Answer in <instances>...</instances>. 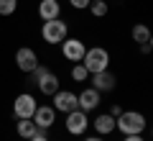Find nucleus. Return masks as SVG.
<instances>
[{
  "instance_id": "obj_16",
  "label": "nucleus",
  "mask_w": 153,
  "mask_h": 141,
  "mask_svg": "<svg viewBox=\"0 0 153 141\" xmlns=\"http://www.w3.org/2000/svg\"><path fill=\"white\" fill-rule=\"evenodd\" d=\"M130 36H133V41H135L138 46H140V44H148V41H151V31H148V26H143V23H135V26H133Z\"/></svg>"
},
{
  "instance_id": "obj_10",
  "label": "nucleus",
  "mask_w": 153,
  "mask_h": 141,
  "mask_svg": "<svg viewBox=\"0 0 153 141\" xmlns=\"http://www.w3.org/2000/svg\"><path fill=\"white\" fill-rule=\"evenodd\" d=\"M76 105H79V110H97L100 105V92L94 90V87H87V90H82L79 95H76Z\"/></svg>"
},
{
  "instance_id": "obj_17",
  "label": "nucleus",
  "mask_w": 153,
  "mask_h": 141,
  "mask_svg": "<svg viewBox=\"0 0 153 141\" xmlns=\"http://www.w3.org/2000/svg\"><path fill=\"white\" fill-rule=\"evenodd\" d=\"M89 13H92L94 18H102V16H107V11H110V5L105 3V0H89Z\"/></svg>"
},
{
  "instance_id": "obj_22",
  "label": "nucleus",
  "mask_w": 153,
  "mask_h": 141,
  "mask_svg": "<svg viewBox=\"0 0 153 141\" xmlns=\"http://www.w3.org/2000/svg\"><path fill=\"white\" fill-rule=\"evenodd\" d=\"M125 141H146V139L140 133H130V136H125Z\"/></svg>"
},
{
  "instance_id": "obj_21",
  "label": "nucleus",
  "mask_w": 153,
  "mask_h": 141,
  "mask_svg": "<svg viewBox=\"0 0 153 141\" xmlns=\"http://www.w3.org/2000/svg\"><path fill=\"white\" fill-rule=\"evenodd\" d=\"M28 141H49V139H46V133H44V131L38 128V131H36V136H31Z\"/></svg>"
},
{
  "instance_id": "obj_6",
  "label": "nucleus",
  "mask_w": 153,
  "mask_h": 141,
  "mask_svg": "<svg viewBox=\"0 0 153 141\" xmlns=\"http://www.w3.org/2000/svg\"><path fill=\"white\" fill-rule=\"evenodd\" d=\"M84 51H87V46H84V41H79V38H69L66 36L64 41H61V54H64L69 62H74V64L82 62Z\"/></svg>"
},
{
  "instance_id": "obj_18",
  "label": "nucleus",
  "mask_w": 153,
  "mask_h": 141,
  "mask_svg": "<svg viewBox=\"0 0 153 141\" xmlns=\"http://www.w3.org/2000/svg\"><path fill=\"white\" fill-rule=\"evenodd\" d=\"M87 77H89V72H87L84 64H74V67H71V80H74V82H84Z\"/></svg>"
},
{
  "instance_id": "obj_9",
  "label": "nucleus",
  "mask_w": 153,
  "mask_h": 141,
  "mask_svg": "<svg viewBox=\"0 0 153 141\" xmlns=\"http://www.w3.org/2000/svg\"><path fill=\"white\" fill-rule=\"evenodd\" d=\"M54 118H56V110L51 108V105H36V110H33V123L41 131H46L49 126H54Z\"/></svg>"
},
{
  "instance_id": "obj_20",
  "label": "nucleus",
  "mask_w": 153,
  "mask_h": 141,
  "mask_svg": "<svg viewBox=\"0 0 153 141\" xmlns=\"http://www.w3.org/2000/svg\"><path fill=\"white\" fill-rule=\"evenodd\" d=\"M71 8H76V11H84V8L89 5V0H69Z\"/></svg>"
},
{
  "instance_id": "obj_19",
  "label": "nucleus",
  "mask_w": 153,
  "mask_h": 141,
  "mask_svg": "<svg viewBox=\"0 0 153 141\" xmlns=\"http://www.w3.org/2000/svg\"><path fill=\"white\" fill-rule=\"evenodd\" d=\"M18 8V0H0V16H13Z\"/></svg>"
},
{
  "instance_id": "obj_14",
  "label": "nucleus",
  "mask_w": 153,
  "mask_h": 141,
  "mask_svg": "<svg viewBox=\"0 0 153 141\" xmlns=\"http://www.w3.org/2000/svg\"><path fill=\"white\" fill-rule=\"evenodd\" d=\"M94 131H97V136H107V133H112L115 131V115H110V113H100L97 118H94Z\"/></svg>"
},
{
  "instance_id": "obj_23",
  "label": "nucleus",
  "mask_w": 153,
  "mask_h": 141,
  "mask_svg": "<svg viewBox=\"0 0 153 141\" xmlns=\"http://www.w3.org/2000/svg\"><path fill=\"white\" fill-rule=\"evenodd\" d=\"M123 113V108H120V105H117V103H115L112 105V110H110V115H115V118H117V115H120Z\"/></svg>"
},
{
  "instance_id": "obj_4",
  "label": "nucleus",
  "mask_w": 153,
  "mask_h": 141,
  "mask_svg": "<svg viewBox=\"0 0 153 141\" xmlns=\"http://www.w3.org/2000/svg\"><path fill=\"white\" fill-rule=\"evenodd\" d=\"M33 110H36V98L28 95V92H21L16 95V103H13V115L18 121L21 118H33Z\"/></svg>"
},
{
  "instance_id": "obj_25",
  "label": "nucleus",
  "mask_w": 153,
  "mask_h": 141,
  "mask_svg": "<svg viewBox=\"0 0 153 141\" xmlns=\"http://www.w3.org/2000/svg\"><path fill=\"white\" fill-rule=\"evenodd\" d=\"M82 141H105L102 136H87V139H82Z\"/></svg>"
},
{
  "instance_id": "obj_1",
  "label": "nucleus",
  "mask_w": 153,
  "mask_h": 141,
  "mask_svg": "<svg viewBox=\"0 0 153 141\" xmlns=\"http://www.w3.org/2000/svg\"><path fill=\"white\" fill-rule=\"evenodd\" d=\"M115 128H120L125 136L143 133V131H146V115L138 113V110H123V113L115 118Z\"/></svg>"
},
{
  "instance_id": "obj_2",
  "label": "nucleus",
  "mask_w": 153,
  "mask_h": 141,
  "mask_svg": "<svg viewBox=\"0 0 153 141\" xmlns=\"http://www.w3.org/2000/svg\"><path fill=\"white\" fill-rule=\"evenodd\" d=\"M82 64L87 67L89 75H94V72H102L110 67V51L102 49V46H94V49H87L82 57Z\"/></svg>"
},
{
  "instance_id": "obj_12",
  "label": "nucleus",
  "mask_w": 153,
  "mask_h": 141,
  "mask_svg": "<svg viewBox=\"0 0 153 141\" xmlns=\"http://www.w3.org/2000/svg\"><path fill=\"white\" fill-rule=\"evenodd\" d=\"M59 13H61L59 0H41L38 3V16H41V21H54V18H59Z\"/></svg>"
},
{
  "instance_id": "obj_15",
  "label": "nucleus",
  "mask_w": 153,
  "mask_h": 141,
  "mask_svg": "<svg viewBox=\"0 0 153 141\" xmlns=\"http://www.w3.org/2000/svg\"><path fill=\"white\" fill-rule=\"evenodd\" d=\"M36 131H38V126L33 123V118H21L16 123V133L21 136V139H31V136H36Z\"/></svg>"
},
{
  "instance_id": "obj_24",
  "label": "nucleus",
  "mask_w": 153,
  "mask_h": 141,
  "mask_svg": "<svg viewBox=\"0 0 153 141\" xmlns=\"http://www.w3.org/2000/svg\"><path fill=\"white\" fill-rule=\"evenodd\" d=\"M151 46H153L151 41H148V44H140V51H143V54H148V51H151Z\"/></svg>"
},
{
  "instance_id": "obj_8",
  "label": "nucleus",
  "mask_w": 153,
  "mask_h": 141,
  "mask_svg": "<svg viewBox=\"0 0 153 141\" xmlns=\"http://www.w3.org/2000/svg\"><path fill=\"white\" fill-rule=\"evenodd\" d=\"M54 110H61V113H69V110H76L79 105H76V95L69 90H56L54 95Z\"/></svg>"
},
{
  "instance_id": "obj_7",
  "label": "nucleus",
  "mask_w": 153,
  "mask_h": 141,
  "mask_svg": "<svg viewBox=\"0 0 153 141\" xmlns=\"http://www.w3.org/2000/svg\"><path fill=\"white\" fill-rule=\"evenodd\" d=\"M16 64L21 72H33L41 62H38V54L33 49H28V46H21V49L16 51Z\"/></svg>"
},
{
  "instance_id": "obj_13",
  "label": "nucleus",
  "mask_w": 153,
  "mask_h": 141,
  "mask_svg": "<svg viewBox=\"0 0 153 141\" xmlns=\"http://www.w3.org/2000/svg\"><path fill=\"white\" fill-rule=\"evenodd\" d=\"M36 82H38V90L44 92V95H54V92L59 90V77H56L54 72H49V69H46L41 77H38Z\"/></svg>"
},
{
  "instance_id": "obj_5",
  "label": "nucleus",
  "mask_w": 153,
  "mask_h": 141,
  "mask_svg": "<svg viewBox=\"0 0 153 141\" xmlns=\"http://www.w3.org/2000/svg\"><path fill=\"white\" fill-rule=\"evenodd\" d=\"M87 126H89V118H87V113L84 110H69L66 113V131H69L71 136H82L84 131H87Z\"/></svg>"
},
{
  "instance_id": "obj_11",
  "label": "nucleus",
  "mask_w": 153,
  "mask_h": 141,
  "mask_svg": "<svg viewBox=\"0 0 153 141\" xmlns=\"http://www.w3.org/2000/svg\"><path fill=\"white\" fill-rule=\"evenodd\" d=\"M115 82H117V80H115V75L110 69H102V72H94V75H92V87L97 92H110L115 87Z\"/></svg>"
},
{
  "instance_id": "obj_3",
  "label": "nucleus",
  "mask_w": 153,
  "mask_h": 141,
  "mask_svg": "<svg viewBox=\"0 0 153 141\" xmlns=\"http://www.w3.org/2000/svg\"><path fill=\"white\" fill-rule=\"evenodd\" d=\"M41 36H44L46 44H61L66 36H69V26L61 18H54V21H44V28H41Z\"/></svg>"
}]
</instances>
